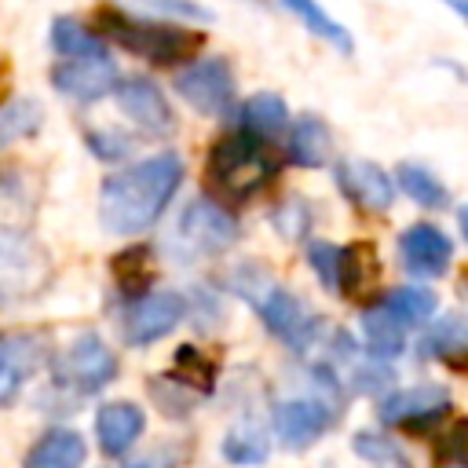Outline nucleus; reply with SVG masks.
<instances>
[{"label": "nucleus", "instance_id": "obj_1", "mask_svg": "<svg viewBox=\"0 0 468 468\" xmlns=\"http://www.w3.org/2000/svg\"><path fill=\"white\" fill-rule=\"evenodd\" d=\"M183 183L179 154H154L117 176H110L99 190V219L110 234H139L146 230L172 201Z\"/></svg>", "mask_w": 468, "mask_h": 468}, {"label": "nucleus", "instance_id": "obj_2", "mask_svg": "<svg viewBox=\"0 0 468 468\" xmlns=\"http://www.w3.org/2000/svg\"><path fill=\"white\" fill-rule=\"evenodd\" d=\"M274 172H278L274 154L252 132L223 135L208 150V165H205V176H208L212 190L223 194V197H230V201L252 197L256 190H263L274 179Z\"/></svg>", "mask_w": 468, "mask_h": 468}, {"label": "nucleus", "instance_id": "obj_3", "mask_svg": "<svg viewBox=\"0 0 468 468\" xmlns=\"http://www.w3.org/2000/svg\"><path fill=\"white\" fill-rule=\"evenodd\" d=\"M230 285H234V292L245 300V303H252V311L263 318V325L278 336V340H285L289 347H307L311 344V336H314V314L307 311V303L300 300V296H292L282 282H274L267 271H260V267H252V263H245L234 278H230Z\"/></svg>", "mask_w": 468, "mask_h": 468}, {"label": "nucleus", "instance_id": "obj_4", "mask_svg": "<svg viewBox=\"0 0 468 468\" xmlns=\"http://www.w3.org/2000/svg\"><path fill=\"white\" fill-rule=\"evenodd\" d=\"M99 29L106 40L121 44L124 51L154 62V66H176V62H186L201 37L183 29V26H172V22H154V18H135V15H124L117 7H102L99 15Z\"/></svg>", "mask_w": 468, "mask_h": 468}, {"label": "nucleus", "instance_id": "obj_5", "mask_svg": "<svg viewBox=\"0 0 468 468\" xmlns=\"http://www.w3.org/2000/svg\"><path fill=\"white\" fill-rule=\"evenodd\" d=\"M117 377V355L102 344V336L95 333H84L77 336L58 358H55V380L69 391H80V395H91V391H102L110 380Z\"/></svg>", "mask_w": 468, "mask_h": 468}, {"label": "nucleus", "instance_id": "obj_6", "mask_svg": "<svg viewBox=\"0 0 468 468\" xmlns=\"http://www.w3.org/2000/svg\"><path fill=\"white\" fill-rule=\"evenodd\" d=\"M176 91L197 113H223L234 102V73L227 58H197L176 73Z\"/></svg>", "mask_w": 468, "mask_h": 468}, {"label": "nucleus", "instance_id": "obj_7", "mask_svg": "<svg viewBox=\"0 0 468 468\" xmlns=\"http://www.w3.org/2000/svg\"><path fill=\"white\" fill-rule=\"evenodd\" d=\"M186 314V300L179 292H146L139 296L128 311H124V340L143 347V344H154L161 336H168Z\"/></svg>", "mask_w": 468, "mask_h": 468}, {"label": "nucleus", "instance_id": "obj_8", "mask_svg": "<svg viewBox=\"0 0 468 468\" xmlns=\"http://www.w3.org/2000/svg\"><path fill=\"white\" fill-rule=\"evenodd\" d=\"M48 274L44 252L22 234H0V300L33 296Z\"/></svg>", "mask_w": 468, "mask_h": 468}, {"label": "nucleus", "instance_id": "obj_9", "mask_svg": "<svg viewBox=\"0 0 468 468\" xmlns=\"http://www.w3.org/2000/svg\"><path fill=\"white\" fill-rule=\"evenodd\" d=\"M234 238H238V223L216 201L197 197L179 216V241L190 252H223V249L234 245Z\"/></svg>", "mask_w": 468, "mask_h": 468}, {"label": "nucleus", "instance_id": "obj_10", "mask_svg": "<svg viewBox=\"0 0 468 468\" xmlns=\"http://www.w3.org/2000/svg\"><path fill=\"white\" fill-rule=\"evenodd\" d=\"M336 420V402L322 399H285L274 410V431L289 450H307L322 431H329Z\"/></svg>", "mask_w": 468, "mask_h": 468}, {"label": "nucleus", "instance_id": "obj_11", "mask_svg": "<svg viewBox=\"0 0 468 468\" xmlns=\"http://www.w3.org/2000/svg\"><path fill=\"white\" fill-rule=\"evenodd\" d=\"M51 84L77 99V102H95L117 88V66L110 55H84V58H62L51 69Z\"/></svg>", "mask_w": 468, "mask_h": 468}, {"label": "nucleus", "instance_id": "obj_12", "mask_svg": "<svg viewBox=\"0 0 468 468\" xmlns=\"http://www.w3.org/2000/svg\"><path fill=\"white\" fill-rule=\"evenodd\" d=\"M113 95H117V106L124 110V117H132L143 132H150V135H168L172 132V124H176L172 106H168V99L161 95V88L150 77L117 80Z\"/></svg>", "mask_w": 468, "mask_h": 468}, {"label": "nucleus", "instance_id": "obj_13", "mask_svg": "<svg viewBox=\"0 0 468 468\" xmlns=\"http://www.w3.org/2000/svg\"><path fill=\"white\" fill-rule=\"evenodd\" d=\"M450 410V391L442 384H417L395 391L380 402V420L391 428H424Z\"/></svg>", "mask_w": 468, "mask_h": 468}, {"label": "nucleus", "instance_id": "obj_14", "mask_svg": "<svg viewBox=\"0 0 468 468\" xmlns=\"http://www.w3.org/2000/svg\"><path fill=\"white\" fill-rule=\"evenodd\" d=\"M336 183L351 205L362 212H388L395 201V183L391 176L373 165V161H340L336 165Z\"/></svg>", "mask_w": 468, "mask_h": 468}, {"label": "nucleus", "instance_id": "obj_15", "mask_svg": "<svg viewBox=\"0 0 468 468\" xmlns=\"http://www.w3.org/2000/svg\"><path fill=\"white\" fill-rule=\"evenodd\" d=\"M399 252H402V263L410 274H420V278H439L446 274L450 260H453V245L450 238L431 227V223H413L399 234Z\"/></svg>", "mask_w": 468, "mask_h": 468}, {"label": "nucleus", "instance_id": "obj_16", "mask_svg": "<svg viewBox=\"0 0 468 468\" xmlns=\"http://www.w3.org/2000/svg\"><path fill=\"white\" fill-rule=\"evenodd\" d=\"M146 417L135 402H106L95 413V435H99V450L106 457H121L135 446V439L143 435Z\"/></svg>", "mask_w": 468, "mask_h": 468}, {"label": "nucleus", "instance_id": "obj_17", "mask_svg": "<svg viewBox=\"0 0 468 468\" xmlns=\"http://www.w3.org/2000/svg\"><path fill=\"white\" fill-rule=\"evenodd\" d=\"M44 351L37 336H0V406H11L15 395L22 391V384L29 380V373L40 366Z\"/></svg>", "mask_w": 468, "mask_h": 468}, {"label": "nucleus", "instance_id": "obj_18", "mask_svg": "<svg viewBox=\"0 0 468 468\" xmlns=\"http://www.w3.org/2000/svg\"><path fill=\"white\" fill-rule=\"evenodd\" d=\"M84 457H88V446H84V439L77 431L51 428L26 453V468H80Z\"/></svg>", "mask_w": 468, "mask_h": 468}, {"label": "nucleus", "instance_id": "obj_19", "mask_svg": "<svg viewBox=\"0 0 468 468\" xmlns=\"http://www.w3.org/2000/svg\"><path fill=\"white\" fill-rule=\"evenodd\" d=\"M420 351H424L428 358H439V362H446V366L464 369V366H468V318L450 314V318L435 322V325L428 329V336L420 340Z\"/></svg>", "mask_w": 468, "mask_h": 468}, {"label": "nucleus", "instance_id": "obj_20", "mask_svg": "<svg viewBox=\"0 0 468 468\" xmlns=\"http://www.w3.org/2000/svg\"><path fill=\"white\" fill-rule=\"evenodd\" d=\"M377 278H380V260L369 241H355V245L340 249V292L344 296L373 292Z\"/></svg>", "mask_w": 468, "mask_h": 468}, {"label": "nucleus", "instance_id": "obj_21", "mask_svg": "<svg viewBox=\"0 0 468 468\" xmlns=\"http://www.w3.org/2000/svg\"><path fill=\"white\" fill-rule=\"evenodd\" d=\"M329 157V128L318 117H300L292 121L289 132V161L300 168H318Z\"/></svg>", "mask_w": 468, "mask_h": 468}, {"label": "nucleus", "instance_id": "obj_22", "mask_svg": "<svg viewBox=\"0 0 468 468\" xmlns=\"http://www.w3.org/2000/svg\"><path fill=\"white\" fill-rule=\"evenodd\" d=\"M282 4H285V11H289L292 18H300L314 37H322L325 44H333V48L344 51V55L351 51V33H347L318 0H282Z\"/></svg>", "mask_w": 468, "mask_h": 468}, {"label": "nucleus", "instance_id": "obj_23", "mask_svg": "<svg viewBox=\"0 0 468 468\" xmlns=\"http://www.w3.org/2000/svg\"><path fill=\"white\" fill-rule=\"evenodd\" d=\"M285 124H289V110H285V102H282L278 95H271V91H260V95H252V99L241 106V128L252 132V135H260V139L278 135Z\"/></svg>", "mask_w": 468, "mask_h": 468}, {"label": "nucleus", "instance_id": "obj_24", "mask_svg": "<svg viewBox=\"0 0 468 468\" xmlns=\"http://www.w3.org/2000/svg\"><path fill=\"white\" fill-rule=\"evenodd\" d=\"M51 48L62 55V58H84V55H106V44L77 18L62 15L51 22Z\"/></svg>", "mask_w": 468, "mask_h": 468}, {"label": "nucleus", "instance_id": "obj_25", "mask_svg": "<svg viewBox=\"0 0 468 468\" xmlns=\"http://www.w3.org/2000/svg\"><path fill=\"white\" fill-rule=\"evenodd\" d=\"M362 329H366V340H369V347L377 351V358H380V355L391 358V355H399L402 344H406V325H402L384 303H377V307H369V311L362 314Z\"/></svg>", "mask_w": 468, "mask_h": 468}, {"label": "nucleus", "instance_id": "obj_26", "mask_svg": "<svg viewBox=\"0 0 468 468\" xmlns=\"http://www.w3.org/2000/svg\"><path fill=\"white\" fill-rule=\"evenodd\" d=\"M384 307L410 329V325L428 322L439 303H435V292L431 289H424V285H402V289H391L384 296Z\"/></svg>", "mask_w": 468, "mask_h": 468}, {"label": "nucleus", "instance_id": "obj_27", "mask_svg": "<svg viewBox=\"0 0 468 468\" xmlns=\"http://www.w3.org/2000/svg\"><path fill=\"white\" fill-rule=\"evenodd\" d=\"M399 186H402L417 205H424V208H442V205L450 201V194H446V186L439 183V176H431V172L420 168V165H402V168H399Z\"/></svg>", "mask_w": 468, "mask_h": 468}, {"label": "nucleus", "instance_id": "obj_28", "mask_svg": "<svg viewBox=\"0 0 468 468\" xmlns=\"http://www.w3.org/2000/svg\"><path fill=\"white\" fill-rule=\"evenodd\" d=\"M44 113L33 99H15L7 106H0V143H11V139H26L40 128Z\"/></svg>", "mask_w": 468, "mask_h": 468}, {"label": "nucleus", "instance_id": "obj_29", "mask_svg": "<svg viewBox=\"0 0 468 468\" xmlns=\"http://www.w3.org/2000/svg\"><path fill=\"white\" fill-rule=\"evenodd\" d=\"M223 453H227V461H234V464H260V461L267 457V439H263L260 431H252V428L230 431L227 442H223Z\"/></svg>", "mask_w": 468, "mask_h": 468}, {"label": "nucleus", "instance_id": "obj_30", "mask_svg": "<svg viewBox=\"0 0 468 468\" xmlns=\"http://www.w3.org/2000/svg\"><path fill=\"white\" fill-rule=\"evenodd\" d=\"M355 450H358L366 461L380 464V468H410V464H406V457H402V450H399L391 439H380V435L358 431V435H355Z\"/></svg>", "mask_w": 468, "mask_h": 468}, {"label": "nucleus", "instance_id": "obj_31", "mask_svg": "<svg viewBox=\"0 0 468 468\" xmlns=\"http://www.w3.org/2000/svg\"><path fill=\"white\" fill-rule=\"evenodd\" d=\"M307 256H311V267H314L318 282L329 292H340V249L333 241H311Z\"/></svg>", "mask_w": 468, "mask_h": 468}, {"label": "nucleus", "instance_id": "obj_32", "mask_svg": "<svg viewBox=\"0 0 468 468\" xmlns=\"http://www.w3.org/2000/svg\"><path fill=\"white\" fill-rule=\"evenodd\" d=\"M176 369H179V380L197 384L201 391H208V388H212L216 369H212V362H205L194 347H179V355H176Z\"/></svg>", "mask_w": 468, "mask_h": 468}, {"label": "nucleus", "instance_id": "obj_33", "mask_svg": "<svg viewBox=\"0 0 468 468\" xmlns=\"http://www.w3.org/2000/svg\"><path fill=\"white\" fill-rule=\"evenodd\" d=\"M274 227H278L282 238H300V234H307V227H311L307 205H303V201H282L278 212H274Z\"/></svg>", "mask_w": 468, "mask_h": 468}, {"label": "nucleus", "instance_id": "obj_34", "mask_svg": "<svg viewBox=\"0 0 468 468\" xmlns=\"http://www.w3.org/2000/svg\"><path fill=\"white\" fill-rule=\"evenodd\" d=\"M88 146H91L99 157H106V161L128 154V139H124V135H113V132H91V135H88Z\"/></svg>", "mask_w": 468, "mask_h": 468}, {"label": "nucleus", "instance_id": "obj_35", "mask_svg": "<svg viewBox=\"0 0 468 468\" xmlns=\"http://www.w3.org/2000/svg\"><path fill=\"white\" fill-rule=\"evenodd\" d=\"M150 7H157L161 15H183V18H208V11L194 0H143Z\"/></svg>", "mask_w": 468, "mask_h": 468}, {"label": "nucleus", "instance_id": "obj_36", "mask_svg": "<svg viewBox=\"0 0 468 468\" xmlns=\"http://www.w3.org/2000/svg\"><path fill=\"white\" fill-rule=\"evenodd\" d=\"M450 450H453V457H457L461 464H468V420L453 428V435H450Z\"/></svg>", "mask_w": 468, "mask_h": 468}, {"label": "nucleus", "instance_id": "obj_37", "mask_svg": "<svg viewBox=\"0 0 468 468\" xmlns=\"http://www.w3.org/2000/svg\"><path fill=\"white\" fill-rule=\"evenodd\" d=\"M446 4H450V7H453V11H457L464 22H468V0H446Z\"/></svg>", "mask_w": 468, "mask_h": 468}, {"label": "nucleus", "instance_id": "obj_38", "mask_svg": "<svg viewBox=\"0 0 468 468\" xmlns=\"http://www.w3.org/2000/svg\"><path fill=\"white\" fill-rule=\"evenodd\" d=\"M457 223H461V230H464V238H468V205L457 212Z\"/></svg>", "mask_w": 468, "mask_h": 468}, {"label": "nucleus", "instance_id": "obj_39", "mask_svg": "<svg viewBox=\"0 0 468 468\" xmlns=\"http://www.w3.org/2000/svg\"><path fill=\"white\" fill-rule=\"evenodd\" d=\"M128 468H161L157 461H135V464H128Z\"/></svg>", "mask_w": 468, "mask_h": 468}, {"label": "nucleus", "instance_id": "obj_40", "mask_svg": "<svg viewBox=\"0 0 468 468\" xmlns=\"http://www.w3.org/2000/svg\"><path fill=\"white\" fill-rule=\"evenodd\" d=\"M453 69H457V66H453ZM457 73H461V77H468V69H457Z\"/></svg>", "mask_w": 468, "mask_h": 468}]
</instances>
